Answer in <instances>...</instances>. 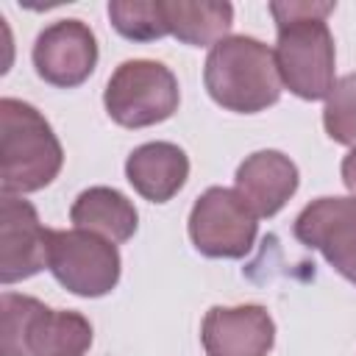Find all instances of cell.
Returning a JSON list of instances; mask_svg holds the SVG:
<instances>
[{
	"mask_svg": "<svg viewBox=\"0 0 356 356\" xmlns=\"http://www.w3.org/2000/svg\"><path fill=\"white\" fill-rule=\"evenodd\" d=\"M334 3L317 0H284L270 3L275 19V67L281 83L300 100H325L334 89V36L328 31V14Z\"/></svg>",
	"mask_w": 356,
	"mask_h": 356,
	"instance_id": "6da1fadb",
	"label": "cell"
},
{
	"mask_svg": "<svg viewBox=\"0 0 356 356\" xmlns=\"http://www.w3.org/2000/svg\"><path fill=\"white\" fill-rule=\"evenodd\" d=\"M203 83L217 106L236 114H259L275 106L284 86L273 47L253 36L217 42L206 56Z\"/></svg>",
	"mask_w": 356,
	"mask_h": 356,
	"instance_id": "7a4b0ae2",
	"label": "cell"
},
{
	"mask_svg": "<svg viewBox=\"0 0 356 356\" xmlns=\"http://www.w3.org/2000/svg\"><path fill=\"white\" fill-rule=\"evenodd\" d=\"M0 184L3 195H28L44 189L64 164V150L50 122L31 106L14 97L0 100Z\"/></svg>",
	"mask_w": 356,
	"mask_h": 356,
	"instance_id": "3957f363",
	"label": "cell"
},
{
	"mask_svg": "<svg viewBox=\"0 0 356 356\" xmlns=\"http://www.w3.org/2000/svg\"><path fill=\"white\" fill-rule=\"evenodd\" d=\"M92 325L78 312L47 309L42 300L3 292L0 356H83Z\"/></svg>",
	"mask_w": 356,
	"mask_h": 356,
	"instance_id": "277c9868",
	"label": "cell"
},
{
	"mask_svg": "<svg viewBox=\"0 0 356 356\" xmlns=\"http://www.w3.org/2000/svg\"><path fill=\"white\" fill-rule=\"evenodd\" d=\"M181 92L170 67L150 58L122 61L106 83L103 106L122 128H147L178 111Z\"/></svg>",
	"mask_w": 356,
	"mask_h": 356,
	"instance_id": "5b68a950",
	"label": "cell"
},
{
	"mask_svg": "<svg viewBox=\"0 0 356 356\" xmlns=\"http://www.w3.org/2000/svg\"><path fill=\"white\" fill-rule=\"evenodd\" d=\"M117 245L81 228L50 231L47 270L53 278L78 298H103L120 281Z\"/></svg>",
	"mask_w": 356,
	"mask_h": 356,
	"instance_id": "8992f818",
	"label": "cell"
},
{
	"mask_svg": "<svg viewBox=\"0 0 356 356\" xmlns=\"http://www.w3.org/2000/svg\"><path fill=\"white\" fill-rule=\"evenodd\" d=\"M256 220L234 189L211 186L189 211V239L195 250L209 259H242L256 242Z\"/></svg>",
	"mask_w": 356,
	"mask_h": 356,
	"instance_id": "52a82bcc",
	"label": "cell"
},
{
	"mask_svg": "<svg viewBox=\"0 0 356 356\" xmlns=\"http://www.w3.org/2000/svg\"><path fill=\"white\" fill-rule=\"evenodd\" d=\"M295 236L356 284V197H317L295 220Z\"/></svg>",
	"mask_w": 356,
	"mask_h": 356,
	"instance_id": "ba28073f",
	"label": "cell"
},
{
	"mask_svg": "<svg viewBox=\"0 0 356 356\" xmlns=\"http://www.w3.org/2000/svg\"><path fill=\"white\" fill-rule=\"evenodd\" d=\"M36 75L58 89L81 86L97 64V39L81 19H58L47 25L33 42Z\"/></svg>",
	"mask_w": 356,
	"mask_h": 356,
	"instance_id": "9c48e42d",
	"label": "cell"
},
{
	"mask_svg": "<svg viewBox=\"0 0 356 356\" xmlns=\"http://www.w3.org/2000/svg\"><path fill=\"white\" fill-rule=\"evenodd\" d=\"M50 231L39 222L36 209L17 195H3L0 203V281L17 284L47 264Z\"/></svg>",
	"mask_w": 356,
	"mask_h": 356,
	"instance_id": "30bf717a",
	"label": "cell"
},
{
	"mask_svg": "<svg viewBox=\"0 0 356 356\" xmlns=\"http://www.w3.org/2000/svg\"><path fill=\"white\" fill-rule=\"evenodd\" d=\"M206 356H270L275 323L264 306H214L200 325Z\"/></svg>",
	"mask_w": 356,
	"mask_h": 356,
	"instance_id": "8fae6325",
	"label": "cell"
},
{
	"mask_svg": "<svg viewBox=\"0 0 356 356\" xmlns=\"http://www.w3.org/2000/svg\"><path fill=\"white\" fill-rule=\"evenodd\" d=\"M298 167L278 150H259L236 167L234 192L256 217H275L298 189Z\"/></svg>",
	"mask_w": 356,
	"mask_h": 356,
	"instance_id": "7c38bea8",
	"label": "cell"
},
{
	"mask_svg": "<svg viewBox=\"0 0 356 356\" xmlns=\"http://www.w3.org/2000/svg\"><path fill=\"white\" fill-rule=\"evenodd\" d=\"M128 184L150 203H167L189 178V159L172 142H147L131 150L125 161Z\"/></svg>",
	"mask_w": 356,
	"mask_h": 356,
	"instance_id": "4fadbf2b",
	"label": "cell"
},
{
	"mask_svg": "<svg viewBox=\"0 0 356 356\" xmlns=\"http://www.w3.org/2000/svg\"><path fill=\"white\" fill-rule=\"evenodd\" d=\"M70 220L75 222V228L92 231L114 245L128 242L139 225V214H136L134 203L111 186L83 189L70 209Z\"/></svg>",
	"mask_w": 356,
	"mask_h": 356,
	"instance_id": "5bb4252c",
	"label": "cell"
},
{
	"mask_svg": "<svg viewBox=\"0 0 356 356\" xmlns=\"http://www.w3.org/2000/svg\"><path fill=\"white\" fill-rule=\"evenodd\" d=\"M170 36L192 47H214L234 25V6L214 0H161Z\"/></svg>",
	"mask_w": 356,
	"mask_h": 356,
	"instance_id": "9a60e30c",
	"label": "cell"
},
{
	"mask_svg": "<svg viewBox=\"0 0 356 356\" xmlns=\"http://www.w3.org/2000/svg\"><path fill=\"white\" fill-rule=\"evenodd\" d=\"M108 19L114 31L131 42H153L170 33L161 0H111Z\"/></svg>",
	"mask_w": 356,
	"mask_h": 356,
	"instance_id": "2e32d148",
	"label": "cell"
},
{
	"mask_svg": "<svg viewBox=\"0 0 356 356\" xmlns=\"http://www.w3.org/2000/svg\"><path fill=\"white\" fill-rule=\"evenodd\" d=\"M325 134L337 145L356 147V72L339 78L323 108Z\"/></svg>",
	"mask_w": 356,
	"mask_h": 356,
	"instance_id": "e0dca14e",
	"label": "cell"
},
{
	"mask_svg": "<svg viewBox=\"0 0 356 356\" xmlns=\"http://www.w3.org/2000/svg\"><path fill=\"white\" fill-rule=\"evenodd\" d=\"M342 181L350 189V195L356 197V147L342 159Z\"/></svg>",
	"mask_w": 356,
	"mask_h": 356,
	"instance_id": "ac0fdd59",
	"label": "cell"
}]
</instances>
